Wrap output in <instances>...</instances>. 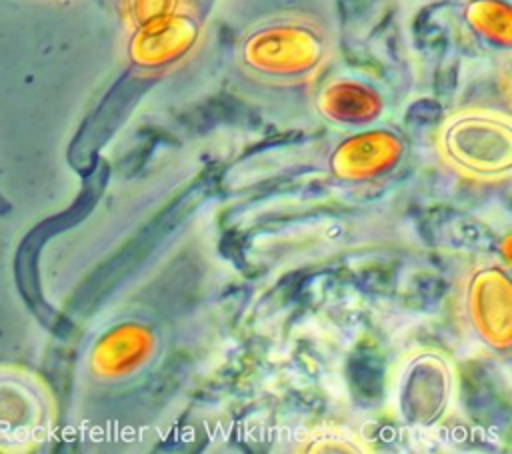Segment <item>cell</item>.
Masks as SVG:
<instances>
[{"mask_svg": "<svg viewBox=\"0 0 512 454\" xmlns=\"http://www.w3.org/2000/svg\"><path fill=\"white\" fill-rule=\"evenodd\" d=\"M464 24L480 40L510 48L512 44V8L504 0H468L462 10Z\"/></svg>", "mask_w": 512, "mask_h": 454, "instance_id": "9c48e42d", "label": "cell"}, {"mask_svg": "<svg viewBox=\"0 0 512 454\" xmlns=\"http://www.w3.org/2000/svg\"><path fill=\"white\" fill-rule=\"evenodd\" d=\"M204 22L194 2L130 32L128 60L140 74H162L188 60L200 46Z\"/></svg>", "mask_w": 512, "mask_h": 454, "instance_id": "8992f818", "label": "cell"}, {"mask_svg": "<svg viewBox=\"0 0 512 454\" xmlns=\"http://www.w3.org/2000/svg\"><path fill=\"white\" fill-rule=\"evenodd\" d=\"M164 332L156 316L142 310L122 316L100 338L94 350L96 374L112 384L142 380L160 360Z\"/></svg>", "mask_w": 512, "mask_h": 454, "instance_id": "5b68a950", "label": "cell"}, {"mask_svg": "<svg viewBox=\"0 0 512 454\" xmlns=\"http://www.w3.org/2000/svg\"><path fill=\"white\" fill-rule=\"evenodd\" d=\"M402 156L404 142L396 132L370 128L338 142L328 156V168L338 180L368 182L390 174Z\"/></svg>", "mask_w": 512, "mask_h": 454, "instance_id": "52a82bcc", "label": "cell"}, {"mask_svg": "<svg viewBox=\"0 0 512 454\" xmlns=\"http://www.w3.org/2000/svg\"><path fill=\"white\" fill-rule=\"evenodd\" d=\"M460 312L470 332L488 348L508 352L512 346V280L494 258L474 260L462 274Z\"/></svg>", "mask_w": 512, "mask_h": 454, "instance_id": "3957f363", "label": "cell"}, {"mask_svg": "<svg viewBox=\"0 0 512 454\" xmlns=\"http://www.w3.org/2000/svg\"><path fill=\"white\" fill-rule=\"evenodd\" d=\"M434 152L446 170L474 182L500 184L512 174V118L488 104L450 110L434 130Z\"/></svg>", "mask_w": 512, "mask_h": 454, "instance_id": "7a4b0ae2", "label": "cell"}, {"mask_svg": "<svg viewBox=\"0 0 512 454\" xmlns=\"http://www.w3.org/2000/svg\"><path fill=\"white\" fill-rule=\"evenodd\" d=\"M310 106L334 126L366 128L384 114V96L366 80L334 76L318 84Z\"/></svg>", "mask_w": 512, "mask_h": 454, "instance_id": "ba28073f", "label": "cell"}, {"mask_svg": "<svg viewBox=\"0 0 512 454\" xmlns=\"http://www.w3.org/2000/svg\"><path fill=\"white\" fill-rule=\"evenodd\" d=\"M456 392L450 358L432 348L412 352L400 366L396 380L398 416L416 428H432L448 414Z\"/></svg>", "mask_w": 512, "mask_h": 454, "instance_id": "277c9868", "label": "cell"}, {"mask_svg": "<svg viewBox=\"0 0 512 454\" xmlns=\"http://www.w3.org/2000/svg\"><path fill=\"white\" fill-rule=\"evenodd\" d=\"M192 0H120L122 4V18L128 32L162 18Z\"/></svg>", "mask_w": 512, "mask_h": 454, "instance_id": "8fae6325", "label": "cell"}, {"mask_svg": "<svg viewBox=\"0 0 512 454\" xmlns=\"http://www.w3.org/2000/svg\"><path fill=\"white\" fill-rule=\"evenodd\" d=\"M220 12L234 90L268 110L310 106L340 54L336 0H220Z\"/></svg>", "mask_w": 512, "mask_h": 454, "instance_id": "6da1fadb", "label": "cell"}, {"mask_svg": "<svg viewBox=\"0 0 512 454\" xmlns=\"http://www.w3.org/2000/svg\"><path fill=\"white\" fill-rule=\"evenodd\" d=\"M300 450L306 452H366L368 444L346 428H310Z\"/></svg>", "mask_w": 512, "mask_h": 454, "instance_id": "30bf717a", "label": "cell"}]
</instances>
